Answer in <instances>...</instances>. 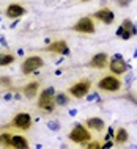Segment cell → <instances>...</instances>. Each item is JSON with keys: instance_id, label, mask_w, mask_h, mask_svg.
<instances>
[{"instance_id": "cell-4", "label": "cell", "mask_w": 137, "mask_h": 149, "mask_svg": "<svg viewBox=\"0 0 137 149\" xmlns=\"http://www.w3.org/2000/svg\"><path fill=\"white\" fill-rule=\"evenodd\" d=\"M91 90V80L90 79H82L79 82H76L74 85L68 88V94L74 99H84L87 97V94Z\"/></svg>"}, {"instance_id": "cell-28", "label": "cell", "mask_w": 137, "mask_h": 149, "mask_svg": "<svg viewBox=\"0 0 137 149\" xmlns=\"http://www.w3.org/2000/svg\"><path fill=\"white\" fill-rule=\"evenodd\" d=\"M80 2H91V0H80Z\"/></svg>"}, {"instance_id": "cell-11", "label": "cell", "mask_w": 137, "mask_h": 149, "mask_svg": "<svg viewBox=\"0 0 137 149\" xmlns=\"http://www.w3.org/2000/svg\"><path fill=\"white\" fill-rule=\"evenodd\" d=\"M93 19L106 24V25H110V24H114V21H115V13L110 10V8L103 6V8H99L98 11L93 13Z\"/></svg>"}, {"instance_id": "cell-20", "label": "cell", "mask_w": 137, "mask_h": 149, "mask_svg": "<svg viewBox=\"0 0 137 149\" xmlns=\"http://www.w3.org/2000/svg\"><path fill=\"white\" fill-rule=\"evenodd\" d=\"M117 36H118L120 39H123V41H128L129 38H132V35L129 33V31H126V30H124L122 25H120L118 29H117Z\"/></svg>"}, {"instance_id": "cell-21", "label": "cell", "mask_w": 137, "mask_h": 149, "mask_svg": "<svg viewBox=\"0 0 137 149\" xmlns=\"http://www.w3.org/2000/svg\"><path fill=\"white\" fill-rule=\"evenodd\" d=\"M11 136H13V135H10V134H2V135H0V144L10 148L11 146Z\"/></svg>"}, {"instance_id": "cell-10", "label": "cell", "mask_w": 137, "mask_h": 149, "mask_svg": "<svg viewBox=\"0 0 137 149\" xmlns=\"http://www.w3.org/2000/svg\"><path fill=\"white\" fill-rule=\"evenodd\" d=\"M109 55L106 52H98V54H95L93 57L90 58V61H88L87 66L91 68V69H104V68L109 66Z\"/></svg>"}, {"instance_id": "cell-14", "label": "cell", "mask_w": 137, "mask_h": 149, "mask_svg": "<svg viewBox=\"0 0 137 149\" xmlns=\"http://www.w3.org/2000/svg\"><path fill=\"white\" fill-rule=\"evenodd\" d=\"M85 126L88 129H91V130L101 132V130H104V127H106V123H104V119H101V118H88V119H85Z\"/></svg>"}, {"instance_id": "cell-18", "label": "cell", "mask_w": 137, "mask_h": 149, "mask_svg": "<svg viewBox=\"0 0 137 149\" xmlns=\"http://www.w3.org/2000/svg\"><path fill=\"white\" fill-rule=\"evenodd\" d=\"M120 25H122L126 31H129V33H131L132 36H136V35H137V27L134 25V22H132L131 19H123Z\"/></svg>"}, {"instance_id": "cell-13", "label": "cell", "mask_w": 137, "mask_h": 149, "mask_svg": "<svg viewBox=\"0 0 137 149\" xmlns=\"http://www.w3.org/2000/svg\"><path fill=\"white\" fill-rule=\"evenodd\" d=\"M22 93L27 99H35L36 94H39V82L35 80V82L27 83V85L22 88Z\"/></svg>"}, {"instance_id": "cell-6", "label": "cell", "mask_w": 137, "mask_h": 149, "mask_svg": "<svg viewBox=\"0 0 137 149\" xmlns=\"http://www.w3.org/2000/svg\"><path fill=\"white\" fill-rule=\"evenodd\" d=\"M44 66V60L38 55H32V57H27L25 60L22 61V66H21V71L24 75H29V74H33L38 69H41Z\"/></svg>"}, {"instance_id": "cell-8", "label": "cell", "mask_w": 137, "mask_h": 149, "mask_svg": "<svg viewBox=\"0 0 137 149\" xmlns=\"http://www.w3.org/2000/svg\"><path fill=\"white\" fill-rule=\"evenodd\" d=\"M10 126H13L16 129H21V130H29L32 127V116L29 113H25V111H21V113H18L13 118Z\"/></svg>"}, {"instance_id": "cell-25", "label": "cell", "mask_w": 137, "mask_h": 149, "mask_svg": "<svg viewBox=\"0 0 137 149\" xmlns=\"http://www.w3.org/2000/svg\"><path fill=\"white\" fill-rule=\"evenodd\" d=\"M114 136H115V130L110 127V129H109V132H107V135L104 136V140H110V138H114Z\"/></svg>"}, {"instance_id": "cell-1", "label": "cell", "mask_w": 137, "mask_h": 149, "mask_svg": "<svg viewBox=\"0 0 137 149\" xmlns=\"http://www.w3.org/2000/svg\"><path fill=\"white\" fill-rule=\"evenodd\" d=\"M38 108L46 113H52L54 108L57 107L55 104V88L54 86H49V88H44L43 91H39L38 94Z\"/></svg>"}, {"instance_id": "cell-12", "label": "cell", "mask_w": 137, "mask_h": 149, "mask_svg": "<svg viewBox=\"0 0 137 149\" xmlns=\"http://www.w3.org/2000/svg\"><path fill=\"white\" fill-rule=\"evenodd\" d=\"M24 14H27V10L19 3H11L5 10V16L8 19H21Z\"/></svg>"}, {"instance_id": "cell-16", "label": "cell", "mask_w": 137, "mask_h": 149, "mask_svg": "<svg viewBox=\"0 0 137 149\" xmlns=\"http://www.w3.org/2000/svg\"><path fill=\"white\" fill-rule=\"evenodd\" d=\"M10 148H16V149H27L29 148V141L25 136L22 135H13L11 136V146Z\"/></svg>"}, {"instance_id": "cell-3", "label": "cell", "mask_w": 137, "mask_h": 149, "mask_svg": "<svg viewBox=\"0 0 137 149\" xmlns=\"http://www.w3.org/2000/svg\"><path fill=\"white\" fill-rule=\"evenodd\" d=\"M96 86H98V90L106 93H117L122 90L123 82L118 77H115V74H110V75H104L101 80H98Z\"/></svg>"}, {"instance_id": "cell-7", "label": "cell", "mask_w": 137, "mask_h": 149, "mask_svg": "<svg viewBox=\"0 0 137 149\" xmlns=\"http://www.w3.org/2000/svg\"><path fill=\"white\" fill-rule=\"evenodd\" d=\"M109 71L112 72V74L115 75H123L126 74L128 71H129V64L124 61V58H122L120 55H115V57H112L109 60Z\"/></svg>"}, {"instance_id": "cell-22", "label": "cell", "mask_w": 137, "mask_h": 149, "mask_svg": "<svg viewBox=\"0 0 137 149\" xmlns=\"http://www.w3.org/2000/svg\"><path fill=\"white\" fill-rule=\"evenodd\" d=\"M47 127H49L51 130L57 132L58 129H60V124H58V121H49V123H47Z\"/></svg>"}, {"instance_id": "cell-15", "label": "cell", "mask_w": 137, "mask_h": 149, "mask_svg": "<svg viewBox=\"0 0 137 149\" xmlns=\"http://www.w3.org/2000/svg\"><path fill=\"white\" fill-rule=\"evenodd\" d=\"M114 140H115V144H118V146H122V144L128 143V140H129V132H128L124 127H120V129H117Z\"/></svg>"}, {"instance_id": "cell-5", "label": "cell", "mask_w": 137, "mask_h": 149, "mask_svg": "<svg viewBox=\"0 0 137 149\" xmlns=\"http://www.w3.org/2000/svg\"><path fill=\"white\" fill-rule=\"evenodd\" d=\"M74 31L77 33H84V35H93L96 31V25H95V21H93V16H84L80 17L74 25L71 27Z\"/></svg>"}, {"instance_id": "cell-19", "label": "cell", "mask_w": 137, "mask_h": 149, "mask_svg": "<svg viewBox=\"0 0 137 149\" xmlns=\"http://www.w3.org/2000/svg\"><path fill=\"white\" fill-rule=\"evenodd\" d=\"M14 55L13 54H0V68L10 66L11 63H14Z\"/></svg>"}, {"instance_id": "cell-26", "label": "cell", "mask_w": 137, "mask_h": 149, "mask_svg": "<svg viewBox=\"0 0 137 149\" xmlns=\"http://www.w3.org/2000/svg\"><path fill=\"white\" fill-rule=\"evenodd\" d=\"M123 97H124V99H128V100H131L132 104H136V105H137V97H136V96H132V94H126V96H123Z\"/></svg>"}, {"instance_id": "cell-23", "label": "cell", "mask_w": 137, "mask_h": 149, "mask_svg": "<svg viewBox=\"0 0 137 149\" xmlns=\"http://www.w3.org/2000/svg\"><path fill=\"white\" fill-rule=\"evenodd\" d=\"M131 2H132V0H115V3L120 8H128V6L131 5Z\"/></svg>"}, {"instance_id": "cell-2", "label": "cell", "mask_w": 137, "mask_h": 149, "mask_svg": "<svg viewBox=\"0 0 137 149\" xmlns=\"http://www.w3.org/2000/svg\"><path fill=\"white\" fill-rule=\"evenodd\" d=\"M68 138H70L72 143L79 144V146H84V148L87 146V143H90L91 140H93L88 127L84 126V124H76V126L71 129V132L68 134Z\"/></svg>"}, {"instance_id": "cell-17", "label": "cell", "mask_w": 137, "mask_h": 149, "mask_svg": "<svg viewBox=\"0 0 137 149\" xmlns=\"http://www.w3.org/2000/svg\"><path fill=\"white\" fill-rule=\"evenodd\" d=\"M55 104L58 107H66L70 104V96L66 93H55Z\"/></svg>"}, {"instance_id": "cell-9", "label": "cell", "mask_w": 137, "mask_h": 149, "mask_svg": "<svg viewBox=\"0 0 137 149\" xmlns=\"http://www.w3.org/2000/svg\"><path fill=\"white\" fill-rule=\"evenodd\" d=\"M44 52H52V54H60V55H65V57H70L71 50L68 47V42L65 39H58V41L51 42L49 46L44 47Z\"/></svg>"}, {"instance_id": "cell-24", "label": "cell", "mask_w": 137, "mask_h": 149, "mask_svg": "<svg viewBox=\"0 0 137 149\" xmlns=\"http://www.w3.org/2000/svg\"><path fill=\"white\" fill-rule=\"evenodd\" d=\"M87 149H101V143L99 141H90V143H87Z\"/></svg>"}, {"instance_id": "cell-27", "label": "cell", "mask_w": 137, "mask_h": 149, "mask_svg": "<svg viewBox=\"0 0 137 149\" xmlns=\"http://www.w3.org/2000/svg\"><path fill=\"white\" fill-rule=\"evenodd\" d=\"M0 83H2V85H6V86H10V85H11L10 80H8L6 77H5V79H0Z\"/></svg>"}]
</instances>
